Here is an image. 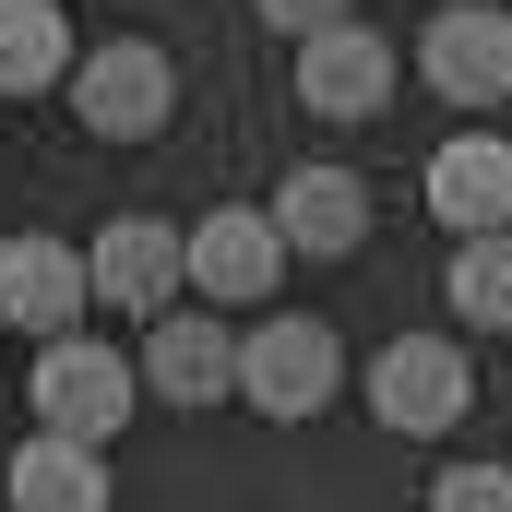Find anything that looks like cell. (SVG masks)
Wrapping results in <instances>:
<instances>
[{"mask_svg":"<svg viewBox=\"0 0 512 512\" xmlns=\"http://www.w3.org/2000/svg\"><path fill=\"white\" fill-rule=\"evenodd\" d=\"M24 405H36V429H60V441H120L131 405H143V382H131L120 346H96V322H72V334H48V346H36Z\"/></svg>","mask_w":512,"mask_h":512,"instance_id":"cell-1","label":"cell"},{"mask_svg":"<svg viewBox=\"0 0 512 512\" xmlns=\"http://www.w3.org/2000/svg\"><path fill=\"white\" fill-rule=\"evenodd\" d=\"M346 393V346H334V322H310V310H262L251 334H239V393L227 405H251V417H322Z\"/></svg>","mask_w":512,"mask_h":512,"instance_id":"cell-2","label":"cell"},{"mask_svg":"<svg viewBox=\"0 0 512 512\" xmlns=\"http://www.w3.org/2000/svg\"><path fill=\"white\" fill-rule=\"evenodd\" d=\"M60 96H72V120L96 131V143H155L167 108H179V72H167L155 36H108V48H84L60 72Z\"/></svg>","mask_w":512,"mask_h":512,"instance_id":"cell-3","label":"cell"},{"mask_svg":"<svg viewBox=\"0 0 512 512\" xmlns=\"http://www.w3.org/2000/svg\"><path fill=\"white\" fill-rule=\"evenodd\" d=\"M393 84H405V60H393L382 24L334 12L322 36H298V108H310V120L358 131V120H382V108H393Z\"/></svg>","mask_w":512,"mask_h":512,"instance_id":"cell-4","label":"cell"},{"mask_svg":"<svg viewBox=\"0 0 512 512\" xmlns=\"http://www.w3.org/2000/svg\"><path fill=\"white\" fill-rule=\"evenodd\" d=\"M465 405H477V370H465V346H453V334H393L382 358H370V417L405 429V441L465 429Z\"/></svg>","mask_w":512,"mask_h":512,"instance_id":"cell-5","label":"cell"},{"mask_svg":"<svg viewBox=\"0 0 512 512\" xmlns=\"http://www.w3.org/2000/svg\"><path fill=\"white\" fill-rule=\"evenodd\" d=\"M84 298H96V310H120V322L179 310V298H191V274H179V227H155V215L96 227V251H84Z\"/></svg>","mask_w":512,"mask_h":512,"instance_id":"cell-6","label":"cell"},{"mask_svg":"<svg viewBox=\"0 0 512 512\" xmlns=\"http://www.w3.org/2000/svg\"><path fill=\"white\" fill-rule=\"evenodd\" d=\"M417 72H429V96H441V108H501V96H512V12H489V0L429 12Z\"/></svg>","mask_w":512,"mask_h":512,"instance_id":"cell-7","label":"cell"},{"mask_svg":"<svg viewBox=\"0 0 512 512\" xmlns=\"http://www.w3.org/2000/svg\"><path fill=\"white\" fill-rule=\"evenodd\" d=\"M131 382L167 393V405H227V393H239V334H227L215 310H155Z\"/></svg>","mask_w":512,"mask_h":512,"instance_id":"cell-8","label":"cell"},{"mask_svg":"<svg viewBox=\"0 0 512 512\" xmlns=\"http://www.w3.org/2000/svg\"><path fill=\"white\" fill-rule=\"evenodd\" d=\"M179 274H191V298H274L286 286V239H274L262 203H215L179 239Z\"/></svg>","mask_w":512,"mask_h":512,"instance_id":"cell-9","label":"cell"},{"mask_svg":"<svg viewBox=\"0 0 512 512\" xmlns=\"http://www.w3.org/2000/svg\"><path fill=\"white\" fill-rule=\"evenodd\" d=\"M262 215H274L286 262H346L358 239H370V179L322 155V167H286V191H274Z\"/></svg>","mask_w":512,"mask_h":512,"instance_id":"cell-10","label":"cell"},{"mask_svg":"<svg viewBox=\"0 0 512 512\" xmlns=\"http://www.w3.org/2000/svg\"><path fill=\"white\" fill-rule=\"evenodd\" d=\"M96 298H84V251L72 239H48V227H24V239H0V322L12 334H72Z\"/></svg>","mask_w":512,"mask_h":512,"instance_id":"cell-11","label":"cell"},{"mask_svg":"<svg viewBox=\"0 0 512 512\" xmlns=\"http://www.w3.org/2000/svg\"><path fill=\"white\" fill-rule=\"evenodd\" d=\"M429 215H441L453 239L512 227V143H501V131H453V143L429 155Z\"/></svg>","mask_w":512,"mask_h":512,"instance_id":"cell-12","label":"cell"},{"mask_svg":"<svg viewBox=\"0 0 512 512\" xmlns=\"http://www.w3.org/2000/svg\"><path fill=\"white\" fill-rule=\"evenodd\" d=\"M12 512H108V441H60V429H36L24 453H12Z\"/></svg>","mask_w":512,"mask_h":512,"instance_id":"cell-13","label":"cell"},{"mask_svg":"<svg viewBox=\"0 0 512 512\" xmlns=\"http://www.w3.org/2000/svg\"><path fill=\"white\" fill-rule=\"evenodd\" d=\"M72 72V12L60 0H0V96H48Z\"/></svg>","mask_w":512,"mask_h":512,"instance_id":"cell-14","label":"cell"},{"mask_svg":"<svg viewBox=\"0 0 512 512\" xmlns=\"http://www.w3.org/2000/svg\"><path fill=\"white\" fill-rule=\"evenodd\" d=\"M441 310L477 322V334H512V227L453 239V262H441Z\"/></svg>","mask_w":512,"mask_h":512,"instance_id":"cell-15","label":"cell"},{"mask_svg":"<svg viewBox=\"0 0 512 512\" xmlns=\"http://www.w3.org/2000/svg\"><path fill=\"white\" fill-rule=\"evenodd\" d=\"M429 512H512V465H441Z\"/></svg>","mask_w":512,"mask_h":512,"instance_id":"cell-16","label":"cell"},{"mask_svg":"<svg viewBox=\"0 0 512 512\" xmlns=\"http://www.w3.org/2000/svg\"><path fill=\"white\" fill-rule=\"evenodd\" d=\"M262 24H274V36H322V24H334V12H358V0H251Z\"/></svg>","mask_w":512,"mask_h":512,"instance_id":"cell-17","label":"cell"}]
</instances>
